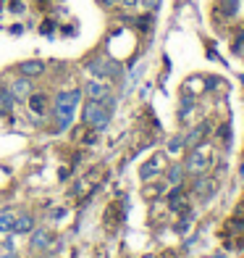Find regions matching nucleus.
I'll list each match as a JSON object with an SVG mask.
<instances>
[{"label":"nucleus","mask_w":244,"mask_h":258,"mask_svg":"<svg viewBox=\"0 0 244 258\" xmlns=\"http://www.w3.org/2000/svg\"><path fill=\"white\" fill-rule=\"evenodd\" d=\"M210 161H213V156L207 153V150L192 148V153H189L187 163H184V171H187V174H202L205 169H210Z\"/></svg>","instance_id":"nucleus-3"},{"label":"nucleus","mask_w":244,"mask_h":258,"mask_svg":"<svg viewBox=\"0 0 244 258\" xmlns=\"http://www.w3.org/2000/svg\"><path fill=\"white\" fill-rule=\"evenodd\" d=\"M81 100V92L79 90H71V92H61L55 100H53V111H55V121H58V129H68L74 121V111Z\"/></svg>","instance_id":"nucleus-1"},{"label":"nucleus","mask_w":244,"mask_h":258,"mask_svg":"<svg viewBox=\"0 0 244 258\" xmlns=\"http://www.w3.org/2000/svg\"><path fill=\"white\" fill-rule=\"evenodd\" d=\"M163 158H166V156L158 153L155 158H150V161H147V166H142V177H145V179H153L155 174L163 171Z\"/></svg>","instance_id":"nucleus-9"},{"label":"nucleus","mask_w":244,"mask_h":258,"mask_svg":"<svg viewBox=\"0 0 244 258\" xmlns=\"http://www.w3.org/2000/svg\"><path fill=\"white\" fill-rule=\"evenodd\" d=\"M181 148H184V140H181V137H173L171 145H168V153H179Z\"/></svg>","instance_id":"nucleus-17"},{"label":"nucleus","mask_w":244,"mask_h":258,"mask_svg":"<svg viewBox=\"0 0 244 258\" xmlns=\"http://www.w3.org/2000/svg\"><path fill=\"white\" fill-rule=\"evenodd\" d=\"M84 95H87L89 100H100V98L110 95V87H108L102 79H92V82H87V85H84Z\"/></svg>","instance_id":"nucleus-6"},{"label":"nucleus","mask_w":244,"mask_h":258,"mask_svg":"<svg viewBox=\"0 0 244 258\" xmlns=\"http://www.w3.org/2000/svg\"><path fill=\"white\" fill-rule=\"evenodd\" d=\"M48 95H42V92H34V95H29V111L34 116H42L45 111H48Z\"/></svg>","instance_id":"nucleus-8"},{"label":"nucleus","mask_w":244,"mask_h":258,"mask_svg":"<svg viewBox=\"0 0 244 258\" xmlns=\"http://www.w3.org/2000/svg\"><path fill=\"white\" fill-rule=\"evenodd\" d=\"M145 3V8H150V11H155L158 6H160V0H142Z\"/></svg>","instance_id":"nucleus-18"},{"label":"nucleus","mask_w":244,"mask_h":258,"mask_svg":"<svg viewBox=\"0 0 244 258\" xmlns=\"http://www.w3.org/2000/svg\"><path fill=\"white\" fill-rule=\"evenodd\" d=\"M8 90L14 92V98H16V100H24V98L32 95V82H29V77H24V79H14Z\"/></svg>","instance_id":"nucleus-7"},{"label":"nucleus","mask_w":244,"mask_h":258,"mask_svg":"<svg viewBox=\"0 0 244 258\" xmlns=\"http://www.w3.org/2000/svg\"><path fill=\"white\" fill-rule=\"evenodd\" d=\"M207 132H210V121H202L200 126H194L192 132L184 137V148H200Z\"/></svg>","instance_id":"nucleus-5"},{"label":"nucleus","mask_w":244,"mask_h":258,"mask_svg":"<svg viewBox=\"0 0 244 258\" xmlns=\"http://www.w3.org/2000/svg\"><path fill=\"white\" fill-rule=\"evenodd\" d=\"M184 166H179V163H173V166L168 169V184H181V179H184Z\"/></svg>","instance_id":"nucleus-15"},{"label":"nucleus","mask_w":244,"mask_h":258,"mask_svg":"<svg viewBox=\"0 0 244 258\" xmlns=\"http://www.w3.org/2000/svg\"><path fill=\"white\" fill-rule=\"evenodd\" d=\"M14 103H16V98H14V92L11 90H0V113L3 116H8L11 111H14Z\"/></svg>","instance_id":"nucleus-10"},{"label":"nucleus","mask_w":244,"mask_h":258,"mask_svg":"<svg viewBox=\"0 0 244 258\" xmlns=\"http://www.w3.org/2000/svg\"><path fill=\"white\" fill-rule=\"evenodd\" d=\"M100 3H102V6H113V3H115V0H100Z\"/></svg>","instance_id":"nucleus-20"},{"label":"nucleus","mask_w":244,"mask_h":258,"mask_svg":"<svg viewBox=\"0 0 244 258\" xmlns=\"http://www.w3.org/2000/svg\"><path fill=\"white\" fill-rule=\"evenodd\" d=\"M14 221H16V211H0V232H11L14 229Z\"/></svg>","instance_id":"nucleus-13"},{"label":"nucleus","mask_w":244,"mask_h":258,"mask_svg":"<svg viewBox=\"0 0 244 258\" xmlns=\"http://www.w3.org/2000/svg\"><path fill=\"white\" fill-rule=\"evenodd\" d=\"M32 227H34V219L32 216H16V221H14V229H11V232H32Z\"/></svg>","instance_id":"nucleus-14"},{"label":"nucleus","mask_w":244,"mask_h":258,"mask_svg":"<svg viewBox=\"0 0 244 258\" xmlns=\"http://www.w3.org/2000/svg\"><path fill=\"white\" fill-rule=\"evenodd\" d=\"M0 258H19L16 253H6V255H0Z\"/></svg>","instance_id":"nucleus-21"},{"label":"nucleus","mask_w":244,"mask_h":258,"mask_svg":"<svg viewBox=\"0 0 244 258\" xmlns=\"http://www.w3.org/2000/svg\"><path fill=\"white\" fill-rule=\"evenodd\" d=\"M108 121H110V111L100 100H89L84 105V124H89L92 129H97V132H100V129L108 126Z\"/></svg>","instance_id":"nucleus-2"},{"label":"nucleus","mask_w":244,"mask_h":258,"mask_svg":"<svg viewBox=\"0 0 244 258\" xmlns=\"http://www.w3.org/2000/svg\"><path fill=\"white\" fill-rule=\"evenodd\" d=\"M121 3H124V6H129V8H132V6H137V3H139V0H121Z\"/></svg>","instance_id":"nucleus-19"},{"label":"nucleus","mask_w":244,"mask_h":258,"mask_svg":"<svg viewBox=\"0 0 244 258\" xmlns=\"http://www.w3.org/2000/svg\"><path fill=\"white\" fill-rule=\"evenodd\" d=\"M192 190H194L197 195H205L207 190H213V179H207V177H200V179L194 182V187H192Z\"/></svg>","instance_id":"nucleus-16"},{"label":"nucleus","mask_w":244,"mask_h":258,"mask_svg":"<svg viewBox=\"0 0 244 258\" xmlns=\"http://www.w3.org/2000/svg\"><path fill=\"white\" fill-rule=\"evenodd\" d=\"M45 72V63L42 61H24V63H21V74H24V77H40Z\"/></svg>","instance_id":"nucleus-11"},{"label":"nucleus","mask_w":244,"mask_h":258,"mask_svg":"<svg viewBox=\"0 0 244 258\" xmlns=\"http://www.w3.org/2000/svg\"><path fill=\"white\" fill-rule=\"evenodd\" d=\"M87 69L92 74H95L97 79H115L121 74V66L115 61H105V58H97V61H89Z\"/></svg>","instance_id":"nucleus-4"},{"label":"nucleus","mask_w":244,"mask_h":258,"mask_svg":"<svg viewBox=\"0 0 244 258\" xmlns=\"http://www.w3.org/2000/svg\"><path fill=\"white\" fill-rule=\"evenodd\" d=\"M48 245H50V234H48V232L37 229V232L32 234V248H34V250H42V248H48Z\"/></svg>","instance_id":"nucleus-12"}]
</instances>
